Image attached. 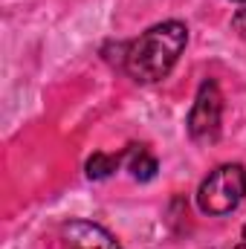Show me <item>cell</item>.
I'll return each mask as SVG.
<instances>
[{
    "mask_svg": "<svg viewBox=\"0 0 246 249\" xmlns=\"http://www.w3.org/2000/svg\"><path fill=\"white\" fill-rule=\"evenodd\" d=\"M124 162V154H105V151H96L90 160H87V177L90 180H107L119 165Z\"/></svg>",
    "mask_w": 246,
    "mask_h": 249,
    "instance_id": "obj_6",
    "label": "cell"
},
{
    "mask_svg": "<svg viewBox=\"0 0 246 249\" xmlns=\"http://www.w3.org/2000/svg\"><path fill=\"white\" fill-rule=\"evenodd\" d=\"M124 165H127L130 177H133V180H139V183L154 180V177H157V171H159L157 157H154L145 145H130V148L124 151Z\"/></svg>",
    "mask_w": 246,
    "mask_h": 249,
    "instance_id": "obj_5",
    "label": "cell"
},
{
    "mask_svg": "<svg viewBox=\"0 0 246 249\" xmlns=\"http://www.w3.org/2000/svg\"><path fill=\"white\" fill-rule=\"evenodd\" d=\"M241 249H246V226H244V235H241Z\"/></svg>",
    "mask_w": 246,
    "mask_h": 249,
    "instance_id": "obj_8",
    "label": "cell"
},
{
    "mask_svg": "<svg viewBox=\"0 0 246 249\" xmlns=\"http://www.w3.org/2000/svg\"><path fill=\"white\" fill-rule=\"evenodd\" d=\"M188 136L197 145H214L220 139V127H223V93L217 87L214 78H206L191 102L188 110Z\"/></svg>",
    "mask_w": 246,
    "mask_h": 249,
    "instance_id": "obj_3",
    "label": "cell"
},
{
    "mask_svg": "<svg viewBox=\"0 0 246 249\" xmlns=\"http://www.w3.org/2000/svg\"><path fill=\"white\" fill-rule=\"evenodd\" d=\"M232 29H235L241 38H246V9H241V12L232 18Z\"/></svg>",
    "mask_w": 246,
    "mask_h": 249,
    "instance_id": "obj_7",
    "label": "cell"
},
{
    "mask_svg": "<svg viewBox=\"0 0 246 249\" xmlns=\"http://www.w3.org/2000/svg\"><path fill=\"white\" fill-rule=\"evenodd\" d=\"M64 249H122V244L93 220H67L61 226Z\"/></svg>",
    "mask_w": 246,
    "mask_h": 249,
    "instance_id": "obj_4",
    "label": "cell"
},
{
    "mask_svg": "<svg viewBox=\"0 0 246 249\" xmlns=\"http://www.w3.org/2000/svg\"><path fill=\"white\" fill-rule=\"evenodd\" d=\"M185 44H188V26L183 20H162V23L145 29L136 41H130L124 47L122 67L133 81L157 84L174 70Z\"/></svg>",
    "mask_w": 246,
    "mask_h": 249,
    "instance_id": "obj_1",
    "label": "cell"
},
{
    "mask_svg": "<svg viewBox=\"0 0 246 249\" xmlns=\"http://www.w3.org/2000/svg\"><path fill=\"white\" fill-rule=\"evenodd\" d=\"M246 197V168L241 162L217 165L197 188V206L203 214L223 217L235 212Z\"/></svg>",
    "mask_w": 246,
    "mask_h": 249,
    "instance_id": "obj_2",
    "label": "cell"
},
{
    "mask_svg": "<svg viewBox=\"0 0 246 249\" xmlns=\"http://www.w3.org/2000/svg\"><path fill=\"white\" fill-rule=\"evenodd\" d=\"M238 3H246V0H238Z\"/></svg>",
    "mask_w": 246,
    "mask_h": 249,
    "instance_id": "obj_9",
    "label": "cell"
}]
</instances>
